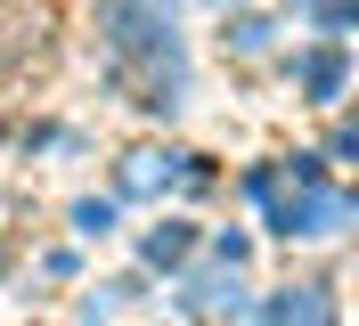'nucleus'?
Listing matches in <instances>:
<instances>
[{
    "label": "nucleus",
    "mask_w": 359,
    "mask_h": 326,
    "mask_svg": "<svg viewBox=\"0 0 359 326\" xmlns=\"http://www.w3.org/2000/svg\"><path fill=\"white\" fill-rule=\"evenodd\" d=\"M286 172H294V196H262V204H269V229H278V237H327V229L351 212V196L327 188L311 155H294Z\"/></svg>",
    "instance_id": "obj_1"
},
{
    "label": "nucleus",
    "mask_w": 359,
    "mask_h": 326,
    "mask_svg": "<svg viewBox=\"0 0 359 326\" xmlns=\"http://www.w3.org/2000/svg\"><path fill=\"white\" fill-rule=\"evenodd\" d=\"M262 318L269 326H335V294H327V285H286Z\"/></svg>",
    "instance_id": "obj_2"
},
{
    "label": "nucleus",
    "mask_w": 359,
    "mask_h": 326,
    "mask_svg": "<svg viewBox=\"0 0 359 326\" xmlns=\"http://www.w3.org/2000/svg\"><path fill=\"white\" fill-rule=\"evenodd\" d=\"M302 90L327 107V98L343 90V49H311V57H302Z\"/></svg>",
    "instance_id": "obj_3"
},
{
    "label": "nucleus",
    "mask_w": 359,
    "mask_h": 326,
    "mask_svg": "<svg viewBox=\"0 0 359 326\" xmlns=\"http://www.w3.org/2000/svg\"><path fill=\"white\" fill-rule=\"evenodd\" d=\"M156 179H172V155H131V172H123V188H131V196H147Z\"/></svg>",
    "instance_id": "obj_4"
},
{
    "label": "nucleus",
    "mask_w": 359,
    "mask_h": 326,
    "mask_svg": "<svg viewBox=\"0 0 359 326\" xmlns=\"http://www.w3.org/2000/svg\"><path fill=\"white\" fill-rule=\"evenodd\" d=\"M188 253V229H156V237H147V261H180Z\"/></svg>",
    "instance_id": "obj_5"
},
{
    "label": "nucleus",
    "mask_w": 359,
    "mask_h": 326,
    "mask_svg": "<svg viewBox=\"0 0 359 326\" xmlns=\"http://www.w3.org/2000/svg\"><path fill=\"white\" fill-rule=\"evenodd\" d=\"M311 8H318V25H327V33H335V25L351 17V0H311Z\"/></svg>",
    "instance_id": "obj_6"
}]
</instances>
